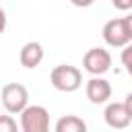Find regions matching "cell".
Here are the masks:
<instances>
[{"label": "cell", "mask_w": 132, "mask_h": 132, "mask_svg": "<svg viewBox=\"0 0 132 132\" xmlns=\"http://www.w3.org/2000/svg\"><path fill=\"white\" fill-rule=\"evenodd\" d=\"M4 29H6V12L0 8V35L4 33Z\"/></svg>", "instance_id": "cell-15"}, {"label": "cell", "mask_w": 132, "mask_h": 132, "mask_svg": "<svg viewBox=\"0 0 132 132\" xmlns=\"http://www.w3.org/2000/svg\"><path fill=\"white\" fill-rule=\"evenodd\" d=\"M0 101L6 109V113H10V116L19 113L21 116L29 107V91L21 82H8L0 91Z\"/></svg>", "instance_id": "cell-2"}, {"label": "cell", "mask_w": 132, "mask_h": 132, "mask_svg": "<svg viewBox=\"0 0 132 132\" xmlns=\"http://www.w3.org/2000/svg\"><path fill=\"white\" fill-rule=\"evenodd\" d=\"M70 4H74V6H78V8H87V6H91L95 0H68Z\"/></svg>", "instance_id": "cell-13"}, {"label": "cell", "mask_w": 132, "mask_h": 132, "mask_svg": "<svg viewBox=\"0 0 132 132\" xmlns=\"http://www.w3.org/2000/svg\"><path fill=\"white\" fill-rule=\"evenodd\" d=\"M50 82L56 91L62 93H74L82 85V72L72 64H58L50 72Z\"/></svg>", "instance_id": "cell-1"}, {"label": "cell", "mask_w": 132, "mask_h": 132, "mask_svg": "<svg viewBox=\"0 0 132 132\" xmlns=\"http://www.w3.org/2000/svg\"><path fill=\"white\" fill-rule=\"evenodd\" d=\"M19 62H21V66H25L29 70L37 68L43 62V47H41V43L39 41H27L21 47V52H19Z\"/></svg>", "instance_id": "cell-8"}, {"label": "cell", "mask_w": 132, "mask_h": 132, "mask_svg": "<svg viewBox=\"0 0 132 132\" xmlns=\"http://www.w3.org/2000/svg\"><path fill=\"white\" fill-rule=\"evenodd\" d=\"M82 68L91 76H103L111 68V54L105 47H91L82 56Z\"/></svg>", "instance_id": "cell-5"}, {"label": "cell", "mask_w": 132, "mask_h": 132, "mask_svg": "<svg viewBox=\"0 0 132 132\" xmlns=\"http://www.w3.org/2000/svg\"><path fill=\"white\" fill-rule=\"evenodd\" d=\"M54 132H87V122L78 116H62L56 122Z\"/></svg>", "instance_id": "cell-9"}, {"label": "cell", "mask_w": 132, "mask_h": 132, "mask_svg": "<svg viewBox=\"0 0 132 132\" xmlns=\"http://www.w3.org/2000/svg\"><path fill=\"white\" fill-rule=\"evenodd\" d=\"M103 120H105V124H107L109 128H113V130H124V128L130 126L132 116L128 113L124 101H109V103L105 105V109H103Z\"/></svg>", "instance_id": "cell-6"}, {"label": "cell", "mask_w": 132, "mask_h": 132, "mask_svg": "<svg viewBox=\"0 0 132 132\" xmlns=\"http://www.w3.org/2000/svg\"><path fill=\"white\" fill-rule=\"evenodd\" d=\"M21 132H50V111L43 105H29L21 113Z\"/></svg>", "instance_id": "cell-3"}, {"label": "cell", "mask_w": 132, "mask_h": 132, "mask_svg": "<svg viewBox=\"0 0 132 132\" xmlns=\"http://www.w3.org/2000/svg\"><path fill=\"white\" fill-rule=\"evenodd\" d=\"M85 93H87V99L91 103H95V105L109 103V99H111V85L103 76H91L87 80Z\"/></svg>", "instance_id": "cell-7"}, {"label": "cell", "mask_w": 132, "mask_h": 132, "mask_svg": "<svg viewBox=\"0 0 132 132\" xmlns=\"http://www.w3.org/2000/svg\"><path fill=\"white\" fill-rule=\"evenodd\" d=\"M124 19H126V27H128V33H130V37H132V14L124 16Z\"/></svg>", "instance_id": "cell-16"}, {"label": "cell", "mask_w": 132, "mask_h": 132, "mask_svg": "<svg viewBox=\"0 0 132 132\" xmlns=\"http://www.w3.org/2000/svg\"><path fill=\"white\" fill-rule=\"evenodd\" d=\"M120 60H122V64H124V68H126V72L132 76V43H128V45L122 50Z\"/></svg>", "instance_id": "cell-11"}, {"label": "cell", "mask_w": 132, "mask_h": 132, "mask_svg": "<svg viewBox=\"0 0 132 132\" xmlns=\"http://www.w3.org/2000/svg\"><path fill=\"white\" fill-rule=\"evenodd\" d=\"M111 4L118 10H132V0H111Z\"/></svg>", "instance_id": "cell-12"}, {"label": "cell", "mask_w": 132, "mask_h": 132, "mask_svg": "<svg viewBox=\"0 0 132 132\" xmlns=\"http://www.w3.org/2000/svg\"><path fill=\"white\" fill-rule=\"evenodd\" d=\"M103 41L109 45V47H126L128 43H132V37L128 33V27H126V19H111L103 25Z\"/></svg>", "instance_id": "cell-4"}, {"label": "cell", "mask_w": 132, "mask_h": 132, "mask_svg": "<svg viewBox=\"0 0 132 132\" xmlns=\"http://www.w3.org/2000/svg\"><path fill=\"white\" fill-rule=\"evenodd\" d=\"M124 105H126V109H128V113L132 116V91L126 95V99H124Z\"/></svg>", "instance_id": "cell-14"}, {"label": "cell", "mask_w": 132, "mask_h": 132, "mask_svg": "<svg viewBox=\"0 0 132 132\" xmlns=\"http://www.w3.org/2000/svg\"><path fill=\"white\" fill-rule=\"evenodd\" d=\"M0 132H21V126H16V122L10 113H2L0 116Z\"/></svg>", "instance_id": "cell-10"}]
</instances>
